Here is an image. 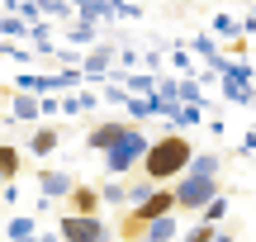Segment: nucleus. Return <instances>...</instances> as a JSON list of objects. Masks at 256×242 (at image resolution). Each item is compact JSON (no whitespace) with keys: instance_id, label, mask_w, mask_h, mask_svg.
<instances>
[{"instance_id":"1","label":"nucleus","mask_w":256,"mask_h":242,"mask_svg":"<svg viewBox=\"0 0 256 242\" xmlns=\"http://www.w3.org/2000/svg\"><path fill=\"white\" fill-rule=\"evenodd\" d=\"M185 162V142H166V148H152V157H147V171H152V176H166V171H176Z\"/></svg>"}]
</instances>
